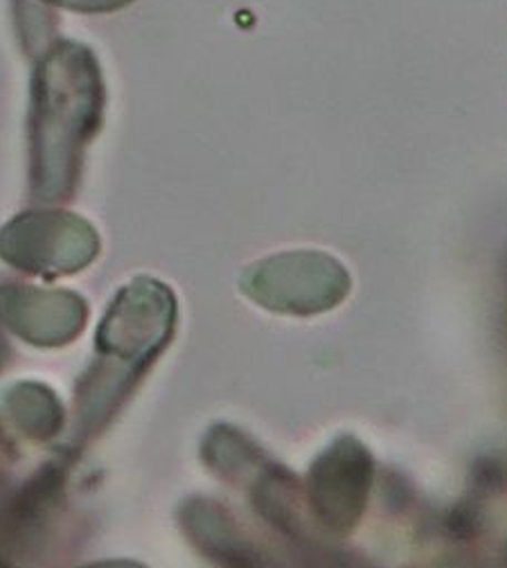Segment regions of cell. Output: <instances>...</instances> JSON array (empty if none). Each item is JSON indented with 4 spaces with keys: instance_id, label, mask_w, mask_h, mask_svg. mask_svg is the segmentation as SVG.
<instances>
[{
    "instance_id": "1",
    "label": "cell",
    "mask_w": 507,
    "mask_h": 568,
    "mask_svg": "<svg viewBox=\"0 0 507 568\" xmlns=\"http://www.w3.org/2000/svg\"><path fill=\"white\" fill-rule=\"evenodd\" d=\"M107 84L95 52L72 39L41 50L32 80L30 187L43 203L75 196L104 124Z\"/></svg>"
},
{
    "instance_id": "2",
    "label": "cell",
    "mask_w": 507,
    "mask_h": 568,
    "mask_svg": "<svg viewBox=\"0 0 507 568\" xmlns=\"http://www.w3.org/2000/svg\"><path fill=\"white\" fill-rule=\"evenodd\" d=\"M242 292L271 312L312 316L347 296L349 275L338 260L321 251L277 253L246 268Z\"/></svg>"
},
{
    "instance_id": "3",
    "label": "cell",
    "mask_w": 507,
    "mask_h": 568,
    "mask_svg": "<svg viewBox=\"0 0 507 568\" xmlns=\"http://www.w3.org/2000/svg\"><path fill=\"white\" fill-rule=\"evenodd\" d=\"M98 253V231L75 212L30 210L0 229V257L43 277L78 273Z\"/></svg>"
},
{
    "instance_id": "4",
    "label": "cell",
    "mask_w": 507,
    "mask_h": 568,
    "mask_svg": "<svg viewBox=\"0 0 507 568\" xmlns=\"http://www.w3.org/2000/svg\"><path fill=\"white\" fill-rule=\"evenodd\" d=\"M3 312L19 334L39 345H59L78 336L87 323V303L72 292L14 287L0 292Z\"/></svg>"
},
{
    "instance_id": "5",
    "label": "cell",
    "mask_w": 507,
    "mask_h": 568,
    "mask_svg": "<svg viewBox=\"0 0 507 568\" xmlns=\"http://www.w3.org/2000/svg\"><path fill=\"white\" fill-rule=\"evenodd\" d=\"M37 3L61 8L68 12H78V14H111V12L124 10L126 6L133 3V0H37Z\"/></svg>"
},
{
    "instance_id": "6",
    "label": "cell",
    "mask_w": 507,
    "mask_h": 568,
    "mask_svg": "<svg viewBox=\"0 0 507 568\" xmlns=\"http://www.w3.org/2000/svg\"><path fill=\"white\" fill-rule=\"evenodd\" d=\"M0 568H8V566H6V564H0Z\"/></svg>"
}]
</instances>
